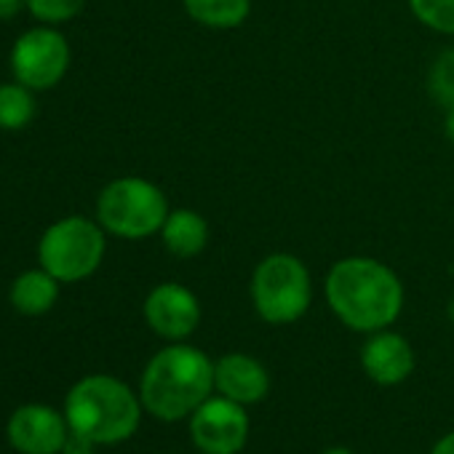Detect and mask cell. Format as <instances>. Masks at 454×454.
Instances as JSON below:
<instances>
[{
    "label": "cell",
    "instance_id": "cell-1",
    "mask_svg": "<svg viewBox=\"0 0 454 454\" xmlns=\"http://www.w3.org/2000/svg\"><path fill=\"white\" fill-rule=\"evenodd\" d=\"M324 297L334 318L358 334L390 329L406 302L403 281L398 273L374 257H342L324 281Z\"/></svg>",
    "mask_w": 454,
    "mask_h": 454
},
{
    "label": "cell",
    "instance_id": "cell-2",
    "mask_svg": "<svg viewBox=\"0 0 454 454\" xmlns=\"http://www.w3.org/2000/svg\"><path fill=\"white\" fill-rule=\"evenodd\" d=\"M214 395V361L190 342L163 345L142 369L139 398L160 422L187 419Z\"/></svg>",
    "mask_w": 454,
    "mask_h": 454
},
{
    "label": "cell",
    "instance_id": "cell-3",
    "mask_svg": "<svg viewBox=\"0 0 454 454\" xmlns=\"http://www.w3.org/2000/svg\"><path fill=\"white\" fill-rule=\"evenodd\" d=\"M65 417L73 433L91 438L97 446H118L142 425V398L113 374L81 377L65 395Z\"/></svg>",
    "mask_w": 454,
    "mask_h": 454
},
{
    "label": "cell",
    "instance_id": "cell-4",
    "mask_svg": "<svg viewBox=\"0 0 454 454\" xmlns=\"http://www.w3.org/2000/svg\"><path fill=\"white\" fill-rule=\"evenodd\" d=\"M171 211L166 192L145 176H118L107 182L94 206L97 222L105 233L123 241H145L160 233V227Z\"/></svg>",
    "mask_w": 454,
    "mask_h": 454
},
{
    "label": "cell",
    "instance_id": "cell-5",
    "mask_svg": "<svg viewBox=\"0 0 454 454\" xmlns=\"http://www.w3.org/2000/svg\"><path fill=\"white\" fill-rule=\"evenodd\" d=\"M249 300L265 324H297L313 305V276L297 254L273 252L254 265L249 278Z\"/></svg>",
    "mask_w": 454,
    "mask_h": 454
},
{
    "label": "cell",
    "instance_id": "cell-6",
    "mask_svg": "<svg viewBox=\"0 0 454 454\" xmlns=\"http://www.w3.org/2000/svg\"><path fill=\"white\" fill-rule=\"evenodd\" d=\"M107 254V233L97 216L67 214L51 222L38 241V262L59 284H81L91 278Z\"/></svg>",
    "mask_w": 454,
    "mask_h": 454
},
{
    "label": "cell",
    "instance_id": "cell-7",
    "mask_svg": "<svg viewBox=\"0 0 454 454\" xmlns=\"http://www.w3.org/2000/svg\"><path fill=\"white\" fill-rule=\"evenodd\" d=\"M70 59L73 51L65 33L51 25H38L14 41L9 67L14 81L41 94L62 83L70 70Z\"/></svg>",
    "mask_w": 454,
    "mask_h": 454
},
{
    "label": "cell",
    "instance_id": "cell-8",
    "mask_svg": "<svg viewBox=\"0 0 454 454\" xmlns=\"http://www.w3.org/2000/svg\"><path fill=\"white\" fill-rule=\"evenodd\" d=\"M187 430L200 454H239L249 441L252 422L247 406L214 393L187 417Z\"/></svg>",
    "mask_w": 454,
    "mask_h": 454
},
{
    "label": "cell",
    "instance_id": "cell-9",
    "mask_svg": "<svg viewBox=\"0 0 454 454\" xmlns=\"http://www.w3.org/2000/svg\"><path fill=\"white\" fill-rule=\"evenodd\" d=\"M142 316L155 337L166 342H187L200 326V300L190 286L163 281L147 292Z\"/></svg>",
    "mask_w": 454,
    "mask_h": 454
},
{
    "label": "cell",
    "instance_id": "cell-10",
    "mask_svg": "<svg viewBox=\"0 0 454 454\" xmlns=\"http://www.w3.org/2000/svg\"><path fill=\"white\" fill-rule=\"evenodd\" d=\"M67 435L65 411L49 403H25L6 422V441L20 454H62Z\"/></svg>",
    "mask_w": 454,
    "mask_h": 454
},
{
    "label": "cell",
    "instance_id": "cell-11",
    "mask_svg": "<svg viewBox=\"0 0 454 454\" xmlns=\"http://www.w3.org/2000/svg\"><path fill=\"white\" fill-rule=\"evenodd\" d=\"M361 369L374 385L395 387L414 372V348L393 329L372 332L361 345Z\"/></svg>",
    "mask_w": 454,
    "mask_h": 454
},
{
    "label": "cell",
    "instance_id": "cell-12",
    "mask_svg": "<svg viewBox=\"0 0 454 454\" xmlns=\"http://www.w3.org/2000/svg\"><path fill=\"white\" fill-rule=\"evenodd\" d=\"M214 393L249 409L268 398L270 372L249 353H224L214 361Z\"/></svg>",
    "mask_w": 454,
    "mask_h": 454
},
{
    "label": "cell",
    "instance_id": "cell-13",
    "mask_svg": "<svg viewBox=\"0 0 454 454\" xmlns=\"http://www.w3.org/2000/svg\"><path fill=\"white\" fill-rule=\"evenodd\" d=\"M158 236H160L163 249L174 260H195L208 247L211 227H208V219L200 211L179 206V208L168 211Z\"/></svg>",
    "mask_w": 454,
    "mask_h": 454
},
{
    "label": "cell",
    "instance_id": "cell-14",
    "mask_svg": "<svg viewBox=\"0 0 454 454\" xmlns=\"http://www.w3.org/2000/svg\"><path fill=\"white\" fill-rule=\"evenodd\" d=\"M59 289L62 284L38 265L14 278L9 289V302L17 313L27 318H38V316H46L59 302Z\"/></svg>",
    "mask_w": 454,
    "mask_h": 454
},
{
    "label": "cell",
    "instance_id": "cell-15",
    "mask_svg": "<svg viewBox=\"0 0 454 454\" xmlns=\"http://www.w3.org/2000/svg\"><path fill=\"white\" fill-rule=\"evenodd\" d=\"M184 14L214 33L239 30L252 17V0H182Z\"/></svg>",
    "mask_w": 454,
    "mask_h": 454
},
{
    "label": "cell",
    "instance_id": "cell-16",
    "mask_svg": "<svg viewBox=\"0 0 454 454\" xmlns=\"http://www.w3.org/2000/svg\"><path fill=\"white\" fill-rule=\"evenodd\" d=\"M35 91L20 81L0 83V131H22L35 121Z\"/></svg>",
    "mask_w": 454,
    "mask_h": 454
},
{
    "label": "cell",
    "instance_id": "cell-17",
    "mask_svg": "<svg viewBox=\"0 0 454 454\" xmlns=\"http://www.w3.org/2000/svg\"><path fill=\"white\" fill-rule=\"evenodd\" d=\"M409 12L422 27L454 38V0H409Z\"/></svg>",
    "mask_w": 454,
    "mask_h": 454
},
{
    "label": "cell",
    "instance_id": "cell-18",
    "mask_svg": "<svg viewBox=\"0 0 454 454\" xmlns=\"http://www.w3.org/2000/svg\"><path fill=\"white\" fill-rule=\"evenodd\" d=\"M86 9V0H27V14L41 25H65L73 22Z\"/></svg>",
    "mask_w": 454,
    "mask_h": 454
},
{
    "label": "cell",
    "instance_id": "cell-19",
    "mask_svg": "<svg viewBox=\"0 0 454 454\" xmlns=\"http://www.w3.org/2000/svg\"><path fill=\"white\" fill-rule=\"evenodd\" d=\"M427 91L446 110L454 105V46L446 49L427 73Z\"/></svg>",
    "mask_w": 454,
    "mask_h": 454
},
{
    "label": "cell",
    "instance_id": "cell-20",
    "mask_svg": "<svg viewBox=\"0 0 454 454\" xmlns=\"http://www.w3.org/2000/svg\"><path fill=\"white\" fill-rule=\"evenodd\" d=\"M94 449H97V443L91 438L70 430V435H67V441L62 446V454H94Z\"/></svg>",
    "mask_w": 454,
    "mask_h": 454
},
{
    "label": "cell",
    "instance_id": "cell-21",
    "mask_svg": "<svg viewBox=\"0 0 454 454\" xmlns=\"http://www.w3.org/2000/svg\"><path fill=\"white\" fill-rule=\"evenodd\" d=\"M27 12V0H0V22H9Z\"/></svg>",
    "mask_w": 454,
    "mask_h": 454
},
{
    "label": "cell",
    "instance_id": "cell-22",
    "mask_svg": "<svg viewBox=\"0 0 454 454\" xmlns=\"http://www.w3.org/2000/svg\"><path fill=\"white\" fill-rule=\"evenodd\" d=\"M430 454H454V430L446 433V435H441V438L433 443Z\"/></svg>",
    "mask_w": 454,
    "mask_h": 454
},
{
    "label": "cell",
    "instance_id": "cell-23",
    "mask_svg": "<svg viewBox=\"0 0 454 454\" xmlns=\"http://www.w3.org/2000/svg\"><path fill=\"white\" fill-rule=\"evenodd\" d=\"M443 134H446V139L454 145V105L446 107V115H443Z\"/></svg>",
    "mask_w": 454,
    "mask_h": 454
},
{
    "label": "cell",
    "instance_id": "cell-24",
    "mask_svg": "<svg viewBox=\"0 0 454 454\" xmlns=\"http://www.w3.org/2000/svg\"><path fill=\"white\" fill-rule=\"evenodd\" d=\"M324 454H356L353 449H348V446H329Z\"/></svg>",
    "mask_w": 454,
    "mask_h": 454
}]
</instances>
